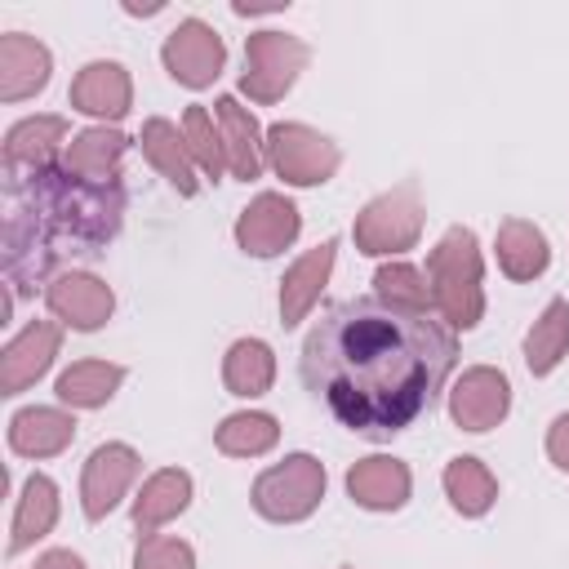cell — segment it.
Returning <instances> with one entry per match:
<instances>
[{
	"label": "cell",
	"mask_w": 569,
	"mask_h": 569,
	"mask_svg": "<svg viewBox=\"0 0 569 569\" xmlns=\"http://www.w3.org/2000/svg\"><path fill=\"white\" fill-rule=\"evenodd\" d=\"M49 307L58 320L76 325V329H98L107 316H111V289L98 280V276H58L49 284Z\"/></svg>",
	"instance_id": "obj_13"
},
{
	"label": "cell",
	"mask_w": 569,
	"mask_h": 569,
	"mask_svg": "<svg viewBox=\"0 0 569 569\" xmlns=\"http://www.w3.org/2000/svg\"><path fill=\"white\" fill-rule=\"evenodd\" d=\"M320 493H325V471L307 453L284 458V467H271L253 485V502L271 520H298V516H307L320 502Z\"/></svg>",
	"instance_id": "obj_4"
},
{
	"label": "cell",
	"mask_w": 569,
	"mask_h": 569,
	"mask_svg": "<svg viewBox=\"0 0 569 569\" xmlns=\"http://www.w3.org/2000/svg\"><path fill=\"white\" fill-rule=\"evenodd\" d=\"M182 129H187V138H191V151H196V160L218 178L222 173V164H227V147H222V138L213 133V124H209V111L204 107H187V120H182Z\"/></svg>",
	"instance_id": "obj_32"
},
{
	"label": "cell",
	"mask_w": 569,
	"mask_h": 569,
	"mask_svg": "<svg viewBox=\"0 0 569 569\" xmlns=\"http://www.w3.org/2000/svg\"><path fill=\"white\" fill-rule=\"evenodd\" d=\"M307 67V44L284 36V31H258L249 36V53H244V93L258 102L280 98L298 71Z\"/></svg>",
	"instance_id": "obj_5"
},
{
	"label": "cell",
	"mask_w": 569,
	"mask_h": 569,
	"mask_svg": "<svg viewBox=\"0 0 569 569\" xmlns=\"http://www.w3.org/2000/svg\"><path fill=\"white\" fill-rule=\"evenodd\" d=\"M58 520V489L44 476H31L22 498H18V516H13V538H9V556H18L22 547H31L40 533H49V525Z\"/></svg>",
	"instance_id": "obj_21"
},
{
	"label": "cell",
	"mask_w": 569,
	"mask_h": 569,
	"mask_svg": "<svg viewBox=\"0 0 569 569\" xmlns=\"http://www.w3.org/2000/svg\"><path fill=\"white\" fill-rule=\"evenodd\" d=\"M67 124L62 116H36V120H22L9 129L4 138V178H18L22 169H49L53 164V147L62 142Z\"/></svg>",
	"instance_id": "obj_14"
},
{
	"label": "cell",
	"mask_w": 569,
	"mask_h": 569,
	"mask_svg": "<svg viewBox=\"0 0 569 569\" xmlns=\"http://www.w3.org/2000/svg\"><path fill=\"white\" fill-rule=\"evenodd\" d=\"M138 569H191V547L164 533H151L138 547Z\"/></svg>",
	"instance_id": "obj_33"
},
{
	"label": "cell",
	"mask_w": 569,
	"mask_h": 569,
	"mask_svg": "<svg viewBox=\"0 0 569 569\" xmlns=\"http://www.w3.org/2000/svg\"><path fill=\"white\" fill-rule=\"evenodd\" d=\"M187 493H191V480H187L182 471H156V476L147 480V489L138 493V502H133L138 529H151V525L169 520L173 511H182V507H187Z\"/></svg>",
	"instance_id": "obj_26"
},
{
	"label": "cell",
	"mask_w": 569,
	"mask_h": 569,
	"mask_svg": "<svg viewBox=\"0 0 569 569\" xmlns=\"http://www.w3.org/2000/svg\"><path fill=\"white\" fill-rule=\"evenodd\" d=\"M142 151L160 164V173H164L182 196H191V191H196V178H191L187 151L178 147V129H173L169 120H147V129H142Z\"/></svg>",
	"instance_id": "obj_27"
},
{
	"label": "cell",
	"mask_w": 569,
	"mask_h": 569,
	"mask_svg": "<svg viewBox=\"0 0 569 569\" xmlns=\"http://www.w3.org/2000/svg\"><path fill=\"white\" fill-rule=\"evenodd\" d=\"M213 116L222 120V147H227V169L236 178H258L262 151H258V124L236 98H218Z\"/></svg>",
	"instance_id": "obj_17"
},
{
	"label": "cell",
	"mask_w": 569,
	"mask_h": 569,
	"mask_svg": "<svg viewBox=\"0 0 569 569\" xmlns=\"http://www.w3.org/2000/svg\"><path fill=\"white\" fill-rule=\"evenodd\" d=\"M293 236H298V209L284 196H258L236 222V240L244 244V253H258V258L280 253Z\"/></svg>",
	"instance_id": "obj_10"
},
{
	"label": "cell",
	"mask_w": 569,
	"mask_h": 569,
	"mask_svg": "<svg viewBox=\"0 0 569 569\" xmlns=\"http://www.w3.org/2000/svg\"><path fill=\"white\" fill-rule=\"evenodd\" d=\"M124 213L120 182H84L71 169H31L9 178L4 267L18 289H31L67 253H98Z\"/></svg>",
	"instance_id": "obj_2"
},
{
	"label": "cell",
	"mask_w": 569,
	"mask_h": 569,
	"mask_svg": "<svg viewBox=\"0 0 569 569\" xmlns=\"http://www.w3.org/2000/svg\"><path fill=\"white\" fill-rule=\"evenodd\" d=\"M507 413V378L493 369H471L453 391V418L467 431H489Z\"/></svg>",
	"instance_id": "obj_15"
},
{
	"label": "cell",
	"mask_w": 569,
	"mask_h": 569,
	"mask_svg": "<svg viewBox=\"0 0 569 569\" xmlns=\"http://www.w3.org/2000/svg\"><path fill=\"white\" fill-rule=\"evenodd\" d=\"M120 378H124L120 365H107V360H80V365H71V369L58 378V396H62L67 405L89 409V405H102V400L116 391Z\"/></svg>",
	"instance_id": "obj_25"
},
{
	"label": "cell",
	"mask_w": 569,
	"mask_h": 569,
	"mask_svg": "<svg viewBox=\"0 0 569 569\" xmlns=\"http://www.w3.org/2000/svg\"><path fill=\"white\" fill-rule=\"evenodd\" d=\"M222 58H227V49H222L218 31L204 27L200 18L178 22L169 31V40H164V67H169V76L182 80V84H191V89L213 84V76L222 71Z\"/></svg>",
	"instance_id": "obj_6"
},
{
	"label": "cell",
	"mask_w": 569,
	"mask_h": 569,
	"mask_svg": "<svg viewBox=\"0 0 569 569\" xmlns=\"http://www.w3.org/2000/svg\"><path fill=\"white\" fill-rule=\"evenodd\" d=\"M53 351H58V325L31 320V325L4 347V360H0V387H4V396H18L22 387H31V382L49 369Z\"/></svg>",
	"instance_id": "obj_11"
},
{
	"label": "cell",
	"mask_w": 569,
	"mask_h": 569,
	"mask_svg": "<svg viewBox=\"0 0 569 569\" xmlns=\"http://www.w3.org/2000/svg\"><path fill=\"white\" fill-rule=\"evenodd\" d=\"M431 271V302L449 316V325L471 329L480 320V253H476V236L453 227L427 258Z\"/></svg>",
	"instance_id": "obj_3"
},
{
	"label": "cell",
	"mask_w": 569,
	"mask_h": 569,
	"mask_svg": "<svg viewBox=\"0 0 569 569\" xmlns=\"http://www.w3.org/2000/svg\"><path fill=\"white\" fill-rule=\"evenodd\" d=\"M71 107L89 116H124L129 111V76L120 62H89L71 84Z\"/></svg>",
	"instance_id": "obj_16"
},
{
	"label": "cell",
	"mask_w": 569,
	"mask_h": 569,
	"mask_svg": "<svg viewBox=\"0 0 569 569\" xmlns=\"http://www.w3.org/2000/svg\"><path fill=\"white\" fill-rule=\"evenodd\" d=\"M267 147H271V164L298 182V187H311V182H325L333 169H338V151L329 138L302 129V124H276L267 133Z\"/></svg>",
	"instance_id": "obj_7"
},
{
	"label": "cell",
	"mask_w": 569,
	"mask_h": 569,
	"mask_svg": "<svg viewBox=\"0 0 569 569\" xmlns=\"http://www.w3.org/2000/svg\"><path fill=\"white\" fill-rule=\"evenodd\" d=\"M547 449H551L556 467H565V471H569V413H565V418H556V427H551V440H547Z\"/></svg>",
	"instance_id": "obj_34"
},
{
	"label": "cell",
	"mask_w": 569,
	"mask_h": 569,
	"mask_svg": "<svg viewBox=\"0 0 569 569\" xmlns=\"http://www.w3.org/2000/svg\"><path fill=\"white\" fill-rule=\"evenodd\" d=\"M76 436V422L58 409H22L13 413L9 422V445L27 458H44V453H58L67 449V440Z\"/></svg>",
	"instance_id": "obj_18"
},
{
	"label": "cell",
	"mask_w": 569,
	"mask_h": 569,
	"mask_svg": "<svg viewBox=\"0 0 569 569\" xmlns=\"http://www.w3.org/2000/svg\"><path fill=\"white\" fill-rule=\"evenodd\" d=\"M565 347H569V302L556 298V302L542 311V320L529 329V338H525V360H529L533 373H551V369L560 365Z\"/></svg>",
	"instance_id": "obj_23"
},
{
	"label": "cell",
	"mask_w": 569,
	"mask_h": 569,
	"mask_svg": "<svg viewBox=\"0 0 569 569\" xmlns=\"http://www.w3.org/2000/svg\"><path fill=\"white\" fill-rule=\"evenodd\" d=\"M445 489H449V498H453V507L462 516H480L493 502V493H498L493 476L476 458H453L449 471H445Z\"/></svg>",
	"instance_id": "obj_28"
},
{
	"label": "cell",
	"mask_w": 569,
	"mask_h": 569,
	"mask_svg": "<svg viewBox=\"0 0 569 569\" xmlns=\"http://www.w3.org/2000/svg\"><path fill=\"white\" fill-rule=\"evenodd\" d=\"M453 360L458 342L449 325L378 293L333 302L302 342L311 396L369 440H387L431 413Z\"/></svg>",
	"instance_id": "obj_1"
},
{
	"label": "cell",
	"mask_w": 569,
	"mask_h": 569,
	"mask_svg": "<svg viewBox=\"0 0 569 569\" xmlns=\"http://www.w3.org/2000/svg\"><path fill=\"white\" fill-rule=\"evenodd\" d=\"M227 387L236 396H258V391L271 387V351H267V342L244 338V342L231 347V356H227Z\"/></svg>",
	"instance_id": "obj_29"
},
{
	"label": "cell",
	"mask_w": 569,
	"mask_h": 569,
	"mask_svg": "<svg viewBox=\"0 0 569 569\" xmlns=\"http://www.w3.org/2000/svg\"><path fill=\"white\" fill-rule=\"evenodd\" d=\"M347 489L365 507H400L409 498V471L396 458H365L360 467H351Z\"/></svg>",
	"instance_id": "obj_19"
},
{
	"label": "cell",
	"mask_w": 569,
	"mask_h": 569,
	"mask_svg": "<svg viewBox=\"0 0 569 569\" xmlns=\"http://www.w3.org/2000/svg\"><path fill=\"white\" fill-rule=\"evenodd\" d=\"M133 471H138L133 449H124V445H102V449H93V458H89V467H84V485H80V493H84V516H89V520L107 516V511L120 502V493L129 489Z\"/></svg>",
	"instance_id": "obj_12"
},
{
	"label": "cell",
	"mask_w": 569,
	"mask_h": 569,
	"mask_svg": "<svg viewBox=\"0 0 569 569\" xmlns=\"http://www.w3.org/2000/svg\"><path fill=\"white\" fill-rule=\"evenodd\" d=\"M373 284H378V298H387V302L418 307V311H431V307H436V302H431V289L422 284V276H418L413 267H382Z\"/></svg>",
	"instance_id": "obj_31"
},
{
	"label": "cell",
	"mask_w": 569,
	"mask_h": 569,
	"mask_svg": "<svg viewBox=\"0 0 569 569\" xmlns=\"http://www.w3.org/2000/svg\"><path fill=\"white\" fill-rule=\"evenodd\" d=\"M547 258L551 253H547V240H542L538 227H529V222H502V231H498V262H502L507 276L529 280V276H538L547 267Z\"/></svg>",
	"instance_id": "obj_22"
},
{
	"label": "cell",
	"mask_w": 569,
	"mask_h": 569,
	"mask_svg": "<svg viewBox=\"0 0 569 569\" xmlns=\"http://www.w3.org/2000/svg\"><path fill=\"white\" fill-rule=\"evenodd\" d=\"M356 240H360L365 253L409 249L418 240V200H413V187H400V191L373 200L356 218Z\"/></svg>",
	"instance_id": "obj_8"
},
{
	"label": "cell",
	"mask_w": 569,
	"mask_h": 569,
	"mask_svg": "<svg viewBox=\"0 0 569 569\" xmlns=\"http://www.w3.org/2000/svg\"><path fill=\"white\" fill-rule=\"evenodd\" d=\"M276 445V422L267 413H236L218 427V449L227 453H262Z\"/></svg>",
	"instance_id": "obj_30"
},
{
	"label": "cell",
	"mask_w": 569,
	"mask_h": 569,
	"mask_svg": "<svg viewBox=\"0 0 569 569\" xmlns=\"http://www.w3.org/2000/svg\"><path fill=\"white\" fill-rule=\"evenodd\" d=\"M44 84H49V49L27 31L0 36V98L18 102Z\"/></svg>",
	"instance_id": "obj_9"
},
{
	"label": "cell",
	"mask_w": 569,
	"mask_h": 569,
	"mask_svg": "<svg viewBox=\"0 0 569 569\" xmlns=\"http://www.w3.org/2000/svg\"><path fill=\"white\" fill-rule=\"evenodd\" d=\"M333 240H325L320 249H311L302 262H293V271H289V280H284V293H280V311H284V325H293L307 307H311V298L320 293V280H325V271H329V262H333Z\"/></svg>",
	"instance_id": "obj_24"
},
{
	"label": "cell",
	"mask_w": 569,
	"mask_h": 569,
	"mask_svg": "<svg viewBox=\"0 0 569 569\" xmlns=\"http://www.w3.org/2000/svg\"><path fill=\"white\" fill-rule=\"evenodd\" d=\"M36 569H84V565H80V556H71V551H49Z\"/></svg>",
	"instance_id": "obj_35"
},
{
	"label": "cell",
	"mask_w": 569,
	"mask_h": 569,
	"mask_svg": "<svg viewBox=\"0 0 569 569\" xmlns=\"http://www.w3.org/2000/svg\"><path fill=\"white\" fill-rule=\"evenodd\" d=\"M129 138L116 129H84L67 147V169L84 182H116V160L124 156Z\"/></svg>",
	"instance_id": "obj_20"
}]
</instances>
